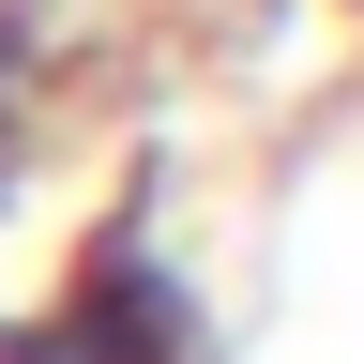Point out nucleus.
Instances as JSON below:
<instances>
[{"label": "nucleus", "mask_w": 364, "mask_h": 364, "mask_svg": "<svg viewBox=\"0 0 364 364\" xmlns=\"http://www.w3.org/2000/svg\"><path fill=\"white\" fill-rule=\"evenodd\" d=\"M0 364H213V304L182 273V243L152 228V198H122L46 273V304L0 318Z\"/></svg>", "instance_id": "1"}]
</instances>
